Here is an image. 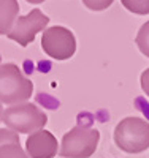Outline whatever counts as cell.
Returning a JSON list of instances; mask_svg holds the SVG:
<instances>
[{
	"label": "cell",
	"instance_id": "cell-13",
	"mask_svg": "<svg viewBox=\"0 0 149 158\" xmlns=\"http://www.w3.org/2000/svg\"><path fill=\"white\" fill-rule=\"evenodd\" d=\"M19 135L10 128H0V147L8 142H19Z\"/></svg>",
	"mask_w": 149,
	"mask_h": 158
},
{
	"label": "cell",
	"instance_id": "cell-10",
	"mask_svg": "<svg viewBox=\"0 0 149 158\" xmlns=\"http://www.w3.org/2000/svg\"><path fill=\"white\" fill-rule=\"evenodd\" d=\"M125 10L135 15H149V0H121Z\"/></svg>",
	"mask_w": 149,
	"mask_h": 158
},
{
	"label": "cell",
	"instance_id": "cell-15",
	"mask_svg": "<svg viewBox=\"0 0 149 158\" xmlns=\"http://www.w3.org/2000/svg\"><path fill=\"white\" fill-rule=\"evenodd\" d=\"M25 2H29V3H32V5H38V3H43L45 0H25Z\"/></svg>",
	"mask_w": 149,
	"mask_h": 158
},
{
	"label": "cell",
	"instance_id": "cell-11",
	"mask_svg": "<svg viewBox=\"0 0 149 158\" xmlns=\"http://www.w3.org/2000/svg\"><path fill=\"white\" fill-rule=\"evenodd\" d=\"M135 41H137V46L141 51V54L149 57V21L141 25V29H140Z\"/></svg>",
	"mask_w": 149,
	"mask_h": 158
},
{
	"label": "cell",
	"instance_id": "cell-7",
	"mask_svg": "<svg viewBox=\"0 0 149 158\" xmlns=\"http://www.w3.org/2000/svg\"><path fill=\"white\" fill-rule=\"evenodd\" d=\"M25 152L30 158H54L59 153V142L49 130H40L29 135Z\"/></svg>",
	"mask_w": 149,
	"mask_h": 158
},
{
	"label": "cell",
	"instance_id": "cell-6",
	"mask_svg": "<svg viewBox=\"0 0 149 158\" xmlns=\"http://www.w3.org/2000/svg\"><path fill=\"white\" fill-rule=\"evenodd\" d=\"M48 22H49V18L40 8H35L29 15L18 16L15 25H13V29L10 30L7 36L13 40V41H16L18 44H21L22 48H25L35 40L38 32L46 29Z\"/></svg>",
	"mask_w": 149,
	"mask_h": 158
},
{
	"label": "cell",
	"instance_id": "cell-8",
	"mask_svg": "<svg viewBox=\"0 0 149 158\" xmlns=\"http://www.w3.org/2000/svg\"><path fill=\"white\" fill-rule=\"evenodd\" d=\"M19 15L18 0H0V35H8Z\"/></svg>",
	"mask_w": 149,
	"mask_h": 158
},
{
	"label": "cell",
	"instance_id": "cell-1",
	"mask_svg": "<svg viewBox=\"0 0 149 158\" xmlns=\"http://www.w3.org/2000/svg\"><path fill=\"white\" fill-rule=\"evenodd\" d=\"M33 95V82L27 79L16 63L0 65V101L8 106L27 103Z\"/></svg>",
	"mask_w": 149,
	"mask_h": 158
},
{
	"label": "cell",
	"instance_id": "cell-12",
	"mask_svg": "<svg viewBox=\"0 0 149 158\" xmlns=\"http://www.w3.org/2000/svg\"><path fill=\"white\" fill-rule=\"evenodd\" d=\"M114 0H83V3L92 11H103L113 5Z\"/></svg>",
	"mask_w": 149,
	"mask_h": 158
},
{
	"label": "cell",
	"instance_id": "cell-9",
	"mask_svg": "<svg viewBox=\"0 0 149 158\" xmlns=\"http://www.w3.org/2000/svg\"><path fill=\"white\" fill-rule=\"evenodd\" d=\"M0 158H30L19 142H8L0 147Z\"/></svg>",
	"mask_w": 149,
	"mask_h": 158
},
{
	"label": "cell",
	"instance_id": "cell-4",
	"mask_svg": "<svg viewBox=\"0 0 149 158\" xmlns=\"http://www.w3.org/2000/svg\"><path fill=\"white\" fill-rule=\"evenodd\" d=\"M100 141V133L95 128L78 125L65 133L60 144V156L64 158H89L94 155Z\"/></svg>",
	"mask_w": 149,
	"mask_h": 158
},
{
	"label": "cell",
	"instance_id": "cell-16",
	"mask_svg": "<svg viewBox=\"0 0 149 158\" xmlns=\"http://www.w3.org/2000/svg\"><path fill=\"white\" fill-rule=\"evenodd\" d=\"M2 117H3V103L0 101V122H2Z\"/></svg>",
	"mask_w": 149,
	"mask_h": 158
},
{
	"label": "cell",
	"instance_id": "cell-3",
	"mask_svg": "<svg viewBox=\"0 0 149 158\" xmlns=\"http://www.w3.org/2000/svg\"><path fill=\"white\" fill-rule=\"evenodd\" d=\"M116 146L127 153H141L149 149V122L140 117L122 118L114 130Z\"/></svg>",
	"mask_w": 149,
	"mask_h": 158
},
{
	"label": "cell",
	"instance_id": "cell-2",
	"mask_svg": "<svg viewBox=\"0 0 149 158\" xmlns=\"http://www.w3.org/2000/svg\"><path fill=\"white\" fill-rule=\"evenodd\" d=\"M2 122L7 125V128L13 130L18 135H32L35 131L45 128L48 117L33 103H19L3 111Z\"/></svg>",
	"mask_w": 149,
	"mask_h": 158
},
{
	"label": "cell",
	"instance_id": "cell-14",
	"mask_svg": "<svg viewBox=\"0 0 149 158\" xmlns=\"http://www.w3.org/2000/svg\"><path fill=\"white\" fill-rule=\"evenodd\" d=\"M141 89H143L144 94L149 97V68H146L141 73Z\"/></svg>",
	"mask_w": 149,
	"mask_h": 158
},
{
	"label": "cell",
	"instance_id": "cell-5",
	"mask_svg": "<svg viewBox=\"0 0 149 158\" xmlns=\"http://www.w3.org/2000/svg\"><path fill=\"white\" fill-rule=\"evenodd\" d=\"M42 48L54 60H68L76 52V38L67 27L52 25L45 29L42 35Z\"/></svg>",
	"mask_w": 149,
	"mask_h": 158
}]
</instances>
